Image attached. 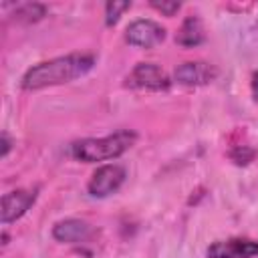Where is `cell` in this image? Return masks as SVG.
<instances>
[{
	"label": "cell",
	"mask_w": 258,
	"mask_h": 258,
	"mask_svg": "<svg viewBox=\"0 0 258 258\" xmlns=\"http://www.w3.org/2000/svg\"><path fill=\"white\" fill-rule=\"evenodd\" d=\"M125 40L139 48H155L165 40V28L155 20L139 18L125 28Z\"/></svg>",
	"instance_id": "cell-5"
},
{
	"label": "cell",
	"mask_w": 258,
	"mask_h": 258,
	"mask_svg": "<svg viewBox=\"0 0 258 258\" xmlns=\"http://www.w3.org/2000/svg\"><path fill=\"white\" fill-rule=\"evenodd\" d=\"M149 4H151V8H155L157 12H161L163 16H173L181 8V4L175 2V0H151Z\"/></svg>",
	"instance_id": "cell-12"
},
{
	"label": "cell",
	"mask_w": 258,
	"mask_h": 258,
	"mask_svg": "<svg viewBox=\"0 0 258 258\" xmlns=\"http://www.w3.org/2000/svg\"><path fill=\"white\" fill-rule=\"evenodd\" d=\"M175 42L181 44V46H185V48L202 44L204 42V24H202V20L198 16L189 14L181 22V26H179V30L175 34Z\"/></svg>",
	"instance_id": "cell-10"
},
{
	"label": "cell",
	"mask_w": 258,
	"mask_h": 258,
	"mask_svg": "<svg viewBox=\"0 0 258 258\" xmlns=\"http://www.w3.org/2000/svg\"><path fill=\"white\" fill-rule=\"evenodd\" d=\"M171 79L167 73L153 62H137L125 77V87L135 91H167Z\"/></svg>",
	"instance_id": "cell-3"
},
{
	"label": "cell",
	"mask_w": 258,
	"mask_h": 258,
	"mask_svg": "<svg viewBox=\"0 0 258 258\" xmlns=\"http://www.w3.org/2000/svg\"><path fill=\"white\" fill-rule=\"evenodd\" d=\"M208 258H256L258 242L250 238H228L212 242L206 250Z\"/></svg>",
	"instance_id": "cell-7"
},
{
	"label": "cell",
	"mask_w": 258,
	"mask_h": 258,
	"mask_svg": "<svg viewBox=\"0 0 258 258\" xmlns=\"http://www.w3.org/2000/svg\"><path fill=\"white\" fill-rule=\"evenodd\" d=\"M216 77H218V69L204 60H187V62L177 64L173 71V81H177L179 85H185V87L208 85Z\"/></svg>",
	"instance_id": "cell-8"
},
{
	"label": "cell",
	"mask_w": 258,
	"mask_h": 258,
	"mask_svg": "<svg viewBox=\"0 0 258 258\" xmlns=\"http://www.w3.org/2000/svg\"><path fill=\"white\" fill-rule=\"evenodd\" d=\"M252 97H254V101L258 103V73L252 75Z\"/></svg>",
	"instance_id": "cell-15"
},
{
	"label": "cell",
	"mask_w": 258,
	"mask_h": 258,
	"mask_svg": "<svg viewBox=\"0 0 258 258\" xmlns=\"http://www.w3.org/2000/svg\"><path fill=\"white\" fill-rule=\"evenodd\" d=\"M10 145H12V143H10L8 135H6V133H2V151H0V155H2V157H6V155H8V151H10Z\"/></svg>",
	"instance_id": "cell-14"
},
{
	"label": "cell",
	"mask_w": 258,
	"mask_h": 258,
	"mask_svg": "<svg viewBox=\"0 0 258 258\" xmlns=\"http://www.w3.org/2000/svg\"><path fill=\"white\" fill-rule=\"evenodd\" d=\"M131 8V2L129 0H125V2H107L105 4V24L107 26H115L117 22H119V18H121V14L125 12V10H129Z\"/></svg>",
	"instance_id": "cell-11"
},
{
	"label": "cell",
	"mask_w": 258,
	"mask_h": 258,
	"mask_svg": "<svg viewBox=\"0 0 258 258\" xmlns=\"http://www.w3.org/2000/svg\"><path fill=\"white\" fill-rule=\"evenodd\" d=\"M38 189H14L2 196V210H0V222L4 226H8L10 222H16L18 218H22L36 202Z\"/></svg>",
	"instance_id": "cell-6"
},
{
	"label": "cell",
	"mask_w": 258,
	"mask_h": 258,
	"mask_svg": "<svg viewBox=\"0 0 258 258\" xmlns=\"http://www.w3.org/2000/svg\"><path fill=\"white\" fill-rule=\"evenodd\" d=\"M127 173L125 167L119 163H105L101 167H97L87 183V191L93 198H107L111 194H115L123 181H125Z\"/></svg>",
	"instance_id": "cell-4"
},
{
	"label": "cell",
	"mask_w": 258,
	"mask_h": 258,
	"mask_svg": "<svg viewBox=\"0 0 258 258\" xmlns=\"http://www.w3.org/2000/svg\"><path fill=\"white\" fill-rule=\"evenodd\" d=\"M93 67H95L93 54L73 52V54L56 56V58H50V60H44V62L30 67L24 73L20 85L24 91H40L46 87L64 85V83H71L79 77H85Z\"/></svg>",
	"instance_id": "cell-1"
},
{
	"label": "cell",
	"mask_w": 258,
	"mask_h": 258,
	"mask_svg": "<svg viewBox=\"0 0 258 258\" xmlns=\"http://www.w3.org/2000/svg\"><path fill=\"white\" fill-rule=\"evenodd\" d=\"M137 141V133L129 129H119L105 137H89L73 143V157L83 163H97L121 157Z\"/></svg>",
	"instance_id": "cell-2"
},
{
	"label": "cell",
	"mask_w": 258,
	"mask_h": 258,
	"mask_svg": "<svg viewBox=\"0 0 258 258\" xmlns=\"http://www.w3.org/2000/svg\"><path fill=\"white\" fill-rule=\"evenodd\" d=\"M44 6H40V4H22L18 10H16V14L18 16H26V20H38V18H42L44 16Z\"/></svg>",
	"instance_id": "cell-13"
},
{
	"label": "cell",
	"mask_w": 258,
	"mask_h": 258,
	"mask_svg": "<svg viewBox=\"0 0 258 258\" xmlns=\"http://www.w3.org/2000/svg\"><path fill=\"white\" fill-rule=\"evenodd\" d=\"M89 234H91L89 224L83 222V220H77V218L60 220V222H56L54 228H52V236H54V240L64 242V244H77V242H83V240H87Z\"/></svg>",
	"instance_id": "cell-9"
}]
</instances>
